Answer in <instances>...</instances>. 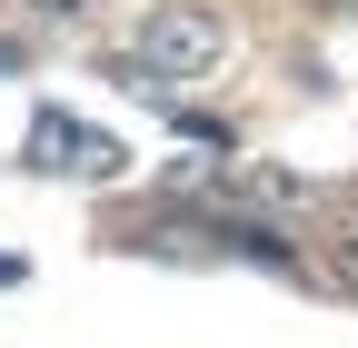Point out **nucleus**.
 Listing matches in <instances>:
<instances>
[{"instance_id": "f257e3e1", "label": "nucleus", "mask_w": 358, "mask_h": 348, "mask_svg": "<svg viewBox=\"0 0 358 348\" xmlns=\"http://www.w3.org/2000/svg\"><path fill=\"white\" fill-rule=\"evenodd\" d=\"M229 60V10L219 0H159L140 20V50H129V90H179V80H209Z\"/></svg>"}, {"instance_id": "f03ea898", "label": "nucleus", "mask_w": 358, "mask_h": 348, "mask_svg": "<svg viewBox=\"0 0 358 348\" xmlns=\"http://www.w3.org/2000/svg\"><path fill=\"white\" fill-rule=\"evenodd\" d=\"M30 150H40V169H60V180H120V150L100 140V129H90V119H40L30 129Z\"/></svg>"}, {"instance_id": "7ed1b4c3", "label": "nucleus", "mask_w": 358, "mask_h": 348, "mask_svg": "<svg viewBox=\"0 0 358 348\" xmlns=\"http://www.w3.org/2000/svg\"><path fill=\"white\" fill-rule=\"evenodd\" d=\"M30 10H50V20H80V10H90V0H30Z\"/></svg>"}]
</instances>
